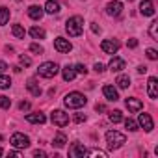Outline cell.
I'll return each instance as SVG.
<instances>
[{
	"instance_id": "1",
	"label": "cell",
	"mask_w": 158,
	"mask_h": 158,
	"mask_svg": "<svg viewBox=\"0 0 158 158\" xmlns=\"http://www.w3.org/2000/svg\"><path fill=\"white\" fill-rule=\"evenodd\" d=\"M65 30H67V34H69L71 37L82 35V32H84V19H82L80 15L71 17V19L65 23Z\"/></svg>"
},
{
	"instance_id": "2",
	"label": "cell",
	"mask_w": 158,
	"mask_h": 158,
	"mask_svg": "<svg viewBox=\"0 0 158 158\" xmlns=\"http://www.w3.org/2000/svg\"><path fill=\"white\" fill-rule=\"evenodd\" d=\"M86 102H88V99H86V95H82V93H78V91H71V93H67L65 97H63V104L67 106V108H82V106H86Z\"/></svg>"
},
{
	"instance_id": "3",
	"label": "cell",
	"mask_w": 158,
	"mask_h": 158,
	"mask_svg": "<svg viewBox=\"0 0 158 158\" xmlns=\"http://www.w3.org/2000/svg\"><path fill=\"white\" fill-rule=\"evenodd\" d=\"M106 143H108V149L114 151V149L123 147L127 143V138H125V134H121L117 130H108L106 132Z\"/></svg>"
},
{
	"instance_id": "4",
	"label": "cell",
	"mask_w": 158,
	"mask_h": 158,
	"mask_svg": "<svg viewBox=\"0 0 158 158\" xmlns=\"http://www.w3.org/2000/svg\"><path fill=\"white\" fill-rule=\"evenodd\" d=\"M58 71H60V67H58V63H54V61H45V63H41L39 69H37L39 76H43V78H54V76L58 74Z\"/></svg>"
},
{
	"instance_id": "5",
	"label": "cell",
	"mask_w": 158,
	"mask_h": 158,
	"mask_svg": "<svg viewBox=\"0 0 158 158\" xmlns=\"http://www.w3.org/2000/svg\"><path fill=\"white\" fill-rule=\"evenodd\" d=\"M50 121H52L56 127L63 128L65 125H69V114H65L63 110H54L52 115H50Z\"/></svg>"
},
{
	"instance_id": "6",
	"label": "cell",
	"mask_w": 158,
	"mask_h": 158,
	"mask_svg": "<svg viewBox=\"0 0 158 158\" xmlns=\"http://www.w3.org/2000/svg\"><path fill=\"white\" fill-rule=\"evenodd\" d=\"M10 141H11V145L17 147V149H26V147H30V138L24 136L23 132H15Z\"/></svg>"
},
{
	"instance_id": "7",
	"label": "cell",
	"mask_w": 158,
	"mask_h": 158,
	"mask_svg": "<svg viewBox=\"0 0 158 158\" xmlns=\"http://www.w3.org/2000/svg\"><path fill=\"white\" fill-rule=\"evenodd\" d=\"M54 48H56L58 52H61V54H67V52H71L73 45H71V41L65 39V37H56V39H54Z\"/></svg>"
},
{
	"instance_id": "8",
	"label": "cell",
	"mask_w": 158,
	"mask_h": 158,
	"mask_svg": "<svg viewBox=\"0 0 158 158\" xmlns=\"http://www.w3.org/2000/svg\"><path fill=\"white\" fill-rule=\"evenodd\" d=\"M101 48H102V52H106V54H117L119 43H117L115 39H104V41L101 43Z\"/></svg>"
},
{
	"instance_id": "9",
	"label": "cell",
	"mask_w": 158,
	"mask_h": 158,
	"mask_svg": "<svg viewBox=\"0 0 158 158\" xmlns=\"http://www.w3.org/2000/svg\"><path fill=\"white\" fill-rule=\"evenodd\" d=\"M86 154H88V149L80 143H73L69 147V156H73V158H84Z\"/></svg>"
},
{
	"instance_id": "10",
	"label": "cell",
	"mask_w": 158,
	"mask_h": 158,
	"mask_svg": "<svg viewBox=\"0 0 158 158\" xmlns=\"http://www.w3.org/2000/svg\"><path fill=\"white\" fill-rule=\"evenodd\" d=\"M138 123H139V127H141L145 132H152V128H154L152 117H151L149 114H139V119H138Z\"/></svg>"
},
{
	"instance_id": "11",
	"label": "cell",
	"mask_w": 158,
	"mask_h": 158,
	"mask_svg": "<svg viewBox=\"0 0 158 158\" xmlns=\"http://www.w3.org/2000/svg\"><path fill=\"white\" fill-rule=\"evenodd\" d=\"M147 95H149V99H158V80L154 76H151L149 78V82H147Z\"/></svg>"
},
{
	"instance_id": "12",
	"label": "cell",
	"mask_w": 158,
	"mask_h": 158,
	"mask_svg": "<svg viewBox=\"0 0 158 158\" xmlns=\"http://www.w3.org/2000/svg\"><path fill=\"white\" fill-rule=\"evenodd\" d=\"M121 11H123V4L121 2H110L108 6H106V13L110 15V17H119L121 15Z\"/></svg>"
},
{
	"instance_id": "13",
	"label": "cell",
	"mask_w": 158,
	"mask_h": 158,
	"mask_svg": "<svg viewBox=\"0 0 158 158\" xmlns=\"http://www.w3.org/2000/svg\"><path fill=\"white\" fill-rule=\"evenodd\" d=\"M26 121L32 123V125H43L47 121V117L41 112H32V114H26Z\"/></svg>"
},
{
	"instance_id": "14",
	"label": "cell",
	"mask_w": 158,
	"mask_h": 158,
	"mask_svg": "<svg viewBox=\"0 0 158 158\" xmlns=\"http://www.w3.org/2000/svg\"><path fill=\"white\" fill-rule=\"evenodd\" d=\"M139 13L145 15V17H151L154 15V6H152V0H143L139 4Z\"/></svg>"
},
{
	"instance_id": "15",
	"label": "cell",
	"mask_w": 158,
	"mask_h": 158,
	"mask_svg": "<svg viewBox=\"0 0 158 158\" xmlns=\"http://www.w3.org/2000/svg\"><path fill=\"white\" fill-rule=\"evenodd\" d=\"M102 93H104V97H106L110 102H115V101H119L117 89H115L114 86H104V88H102Z\"/></svg>"
},
{
	"instance_id": "16",
	"label": "cell",
	"mask_w": 158,
	"mask_h": 158,
	"mask_svg": "<svg viewBox=\"0 0 158 158\" xmlns=\"http://www.w3.org/2000/svg\"><path fill=\"white\" fill-rule=\"evenodd\" d=\"M125 104H127V108H128L130 112H139V110L143 108V102H141L139 99H134V97L127 99V101H125Z\"/></svg>"
},
{
	"instance_id": "17",
	"label": "cell",
	"mask_w": 158,
	"mask_h": 158,
	"mask_svg": "<svg viewBox=\"0 0 158 158\" xmlns=\"http://www.w3.org/2000/svg\"><path fill=\"white\" fill-rule=\"evenodd\" d=\"M61 74H63V80H65V82H73L74 76H76V71H74L73 65H65L63 71H61Z\"/></svg>"
},
{
	"instance_id": "18",
	"label": "cell",
	"mask_w": 158,
	"mask_h": 158,
	"mask_svg": "<svg viewBox=\"0 0 158 158\" xmlns=\"http://www.w3.org/2000/svg\"><path fill=\"white\" fill-rule=\"evenodd\" d=\"M108 67H110L112 73H119V71L125 69V60H121V58H112V61H110Z\"/></svg>"
},
{
	"instance_id": "19",
	"label": "cell",
	"mask_w": 158,
	"mask_h": 158,
	"mask_svg": "<svg viewBox=\"0 0 158 158\" xmlns=\"http://www.w3.org/2000/svg\"><path fill=\"white\" fill-rule=\"evenodd\" d=\"M43 10H45L48 15H58V13H60V4L56 2V0H48Z\"/></svg>"
},
{
	"instance_id": "20",
	"label": "cell",
	"mask_w": 158,
	"mask_h": 158,
	"mask_svg": "<svg viewBox=\"0 0 158 158\" xmlns=\"http://www.w3.org/2000/svg\"><path fill=\"white\" fill-rule=\"evenodd\" d=\"M43 13H45V10L39 8V6H30V8H28V15H30V19H34V21H39V19L43 17Z\"/></svg>"
},
{
	"instance_id": "21",
	"label": "cell",
	"mask_w": 158,
	"mask_h": 158,
	"mask_svg": "<svg viewBox=\"0 0 158 158\" xmlns=\"http://www.w3.org/2000/svg\"><path fill=\"white\" fill-rule=\"evenodd\" d=\"M26 88H28V91H30L34 97H39V95H41V86H39V84L34 80V78H30V80H28Z\"/></svg>"
},
{
	"instance_id": "22",
	"label": "cell",
	"mask_w": 158,
	"mask_h": 158,
	"mask_svg": "<svg viewBox=\"0 0 158 158\" xmlns=\"http://www.w3.org/2000/svg\"><path fill=\"white\" fill-rule=\"evenodd\" d=\"M65 143H67V136H65L63 132H58V134L54 136V141H52V145H54V147H58V149H61Z\"/></svg>"
},
{
	"instance_id": "23",
	"label": "cell",
	"mask_w": 158,
	"mask_h": 158,
	"mask_svg": "<svg viewBox=\"0 0 158 158\" xmlns=\"http://www.w3.org/2000/svg\"><path fill=\"white\" fill-rule=\"evenodd\" d=\"M115 84H117L121 89H127V88L130 86V76H127V74H119V76H117V80H115Z\"/></svg>"
},
{
	"instance_id": "24",
	"label": "cell",
	"mask_w": 158,
	"mask_h": 158,
	"mask_svg": "<svg viewBox=\"0 0 158 158\" xmlns=\"http://www.w3.org/2000/svg\"><path fill=\"white\" fill-rule=\"evenodd\" d=\"M30 35H32L34 39H43V37L47 35V32H45L43 28H39V26H32V28H30Z\"/></svg>"
},
{
	"instance_id": "25",
	"label": "cell",
	"mask_w": 158,
	"mask_h": 158,
	"mask_svg": "<svg viewBox=\"0 0 158 158\" xmlns=\"http://www.w3.org/2000/svg\"><path fill=\"white\" fill-rule=\"evenodd\" d=\"M11 34H13L17 39H24V34H26V32H24V28H23L21 24H13V26H11Z\"/></svg>"
},
{
	"instance_id": "26",
	"label": "cell",
	"mask_w": 158,
	"mask_h": 158,
	"mask_svg": "<svg viewBox=\"0 0 158 158\" xmlns=\"http://www.w3.org/2000/svg\"><path fill=\"white\" fill-rule=\"evenodd\" d=\"M8 21H10V10L4 8V6H0V26H4Z\"/></svg>"
},
{
	"instance_id": "27",
	"label": "cell",
	"mask_w": 158,
	"mask_h": 158,
	"mask_svg": "<svg viewBox=\"0 0 158 158\" xmlns=\"http://www.w3.org/2000/svg\"><path fill=\"white\" fill-rule=\"evenodd\" d=\"M108 117H110V121H112V123H121V121H123V114H121L119 110L110 112V115H108Z\"/></svg>"
},
{
	"instance_id": "28",
	"label": "cell",
	"mask_w": 158,
	"mask_h": 158,
	"mask_svg": "<svg viewBox=\"0 0 158 158\" xmlns=\"http://www.w3.org/2000/svg\"><path fill=\"white\" fill-rule=\"evenodd\" d=\"M10 86H11L10 76H6V74H0V89H8Z\"/></svg>"
},
{
	"instance_id": "29",
	"label": "cell",
	"mask_w": 158,
	"mask_h": 158,
	"mask_svg": "<svg viewBox=\"0 0 158 158\" xmlns=\"http://www.w3.org/2000/svg\"><path fill=\"white\" fill-rule=\"evenodd\" d=\"M149 34H151V37H152L154 41H158V23H156V21H152V23H151Z\"/></svg>"
},
{
	"instance_id": "30",
	"label": "cell",
	"mask_w": 158,
	"mask_h": 158,
	"mask_svg": "<svg viewBox=\"0 0 158 158\" xmlns=\"http://www.w3.org/2000/svg\"><path fill=\"white\" fill-rule=\"evenodd\" d=\"M11 106V99L10 97H6V95H0V108H10Z\"/></svg>"
},
{
	"instance_id": "31",
	"label": "cell",
	"mask_w": 158,
	"mask_h": 158,
	"mask_svg": "<svg viewBox=\"0 0 158 158\" xmlns=\"http://www.w3.org/2000/svg\"><path fill=\"white\" fill-rule=\"evenodd\" d=\"M125 127H127L130 132H136V130H138V123H136L134 119H127V121H125Z\"/></svg>"
},
{
	"instance_id": "32",
	"label": "cell",
	"mask_w": 158,
	"mask_h": 158,
	"mask_svg": "<svg viewBox=\"0 0 158 158\" xmlns=\"http://www.w3.org/2000/svg\"><path fill=\"white\" fill-rule=\"evenodd\" d=\"M19 61H21L24 67H30V65H32V58L26 56V54H21V56H19Z\"/></svg>"
},
{
	"instance_id": "33",
	"label": "cell",
	"mask_w": 158,
	"mask_h": 158,
	"mask_svg": "<svg viewBox=\"0 0 158 158\" xmlns=\"http://www.w3.org/2000/svg\"><path fill=\"white\" fill-rule=\"evenodd\" d=\"M30 50H32L34 54H43V47L37 45V43H32V45H30Z\"/></svg>"
},
{
	"instance_id": "34",
	"label": "cell",
	"mask_w": 158,
	"mask_h": 158,
	"mask_svg": "<svg viewBox=\"0 0 158 158\" xmlns=\"http://www.w3.org/2000/svg\"><path fill=\"white\" fill-rule=\"evenodd\" d=\"M88 154H89V156H99V158H106V152H104V151H99V149H93V151H89Z\"/></svg>"
},
{
	"instance_id": "35",
	"label": "cell",
	"mask_w": 158,
	"mask_h": 158,
	"mask_svg": "<svg viewBox=\"0 0 158 158\" xmlns=\"http://www.w3.org/2000/svg\"><path fill=\"white\" fill-rule=\"evenodd\" d=\"M147 58L154 61V60H158V52H156L154 48H147Z\"/></svg>"
},
{
	"instance_id": "36",
	"label": "cell",
	"mask_w": 158,
	"mask_h": 158,
	"mask_svg": "<svg viewBox=\"0 0 158 158\" xmlns=\"http://www.w3.org/2000/svg\"><path fill=\"white\" fill-rule=\"evenodd\" d=\"M74 71H76V73H80V74H86V73H88L86 65H82V63H78V65L74 67Z\"/></svg>"
},
{
	"instance_id": "37",
	"label": "cell",
	"mask_w": 158,
	"mask_h": 158,
	"mask_svg": "<svg viewBox=\"0 0 158 158\" xmlns=\"http://www.w3.org/2000/svg\"><path fill=\"white\" fill-rule=\"evenodd\" d=\"M86 121V115L84 114H76L74 115V123H84Z\"/></svg>"
},
{
	"instance_id": "38",
	"label": "cell",
	"mask_w": 158,
	"mask_h": 158,
	"mask_svg": "<svg viewBox=\"0 0 158 158\" xmlns=\"http://www.w3.org/2000/svg\"><path fill=\"white\" fill-rule=\"evenodd\" d=\"M127 47L136 48V47H138V39H128V41H127Z\"/></svg>"
},
{
	"instance_id": "39",
	"label": "cell",
	"mask_w": 158,
	"mask_h": 158,
	"mask_svg": "<svg viewBox=\"0 0 158 158\" xmlns=\"http://www.w3.org/2000/svg\"><path fill=\"white\" fill-rule=\"evenodd\" d=\"M19 108H21V110H30V102H28V101H23V102L19 104Z\"/></svg>"
},
{
	"instance_id": "40",
	"label": "cell",
	"mask_w": 158,
	"mask_h": 158,
	"mask_svg": "<svg viewBox=\"0 0 158 158\" xmlns=\"http://www.w3.org/2000/svg\"><path fill=\"white\" fill-rule=\"evenodd\" d=\"M95 71H97V73H104V65L97 61V63H95Z\"/></svg>"
},
{
	"instance_id": "41",
	"label": "cell",
	"mask_w": 158,
	"mask_h": 158,
	"mask_svg": "<svg viewBox=\"0 0 158 158\" xmlns=\"http://www.w3.org/2000/svg\"><path fill=\"white\" fill-rule=\"evenodd\" d=\"M91 30H93V34H101V26H97L95 23H91Z\"/></svg>"
},
{
	"instance_id": "42",
	"label": "cell",
	"mask_w": 158,
	"mask_h": 158,
	"mask_svg": "<svg viewBox=\"0 0 158 158\" xmlns=\"http://www.w3.org/2000/svg\"><path fill=\"white\" fill-rule=\"evenodd\" d=\"M34 156H47V152H45V151H39V149H37V151H34Z\"/></svg>"
},
{
	"instance_id": "43",
	"label": "cell",
	"mask_w": 158,
	"mask_h": 158,
	"mask_svg": "<svg viewBox=\"0 0 158 158\" xmlns=\"http://www.w3.org/2000/svg\"><path fill=\"white\" fill-rule=\"evenodd\" d=\"M138 73H141V74L147 73V67H145V65H139V67H138Z\"/></svg>"
},
{
	"instance_id": "44",
	"label": "cell",
	"mask_w": 158,
	"mask_h": 158,
	"mask_svg": "<svg viewBox=\"0 0 158 158\" xmlns=\"http://www.w3.org/2000/svg\"><path fill=\"white\" fill-rule=\"evenodd\" d=\"M6 69H8V65H6V63H4V61H0V73H4V71H6Z\"/></svg>"
},
{
	"instance_id": "45",
	"label": "cell",
	"mask_w": 158,
	"mask_h": 158,
	"mask_svg": "<svg viewBox=\"0 0 158 158\" xmlns=\"http://www.w3.org/2000/svg\"><path fill=\"white\" fill-rule=\"evenodd\" d=\"M95 110H97V112H104V104H97Z\"/></svg>"
},
{
	"instance_id": "46",
	"label": "cell",
	"mask_w": 158,
	"mask_h": 158,
	"mask_svg": "<svg viewBox=\"0 0 158 158\" xmlns=\"http://www.w3.org/2000/svg\"><path fill=\"white\" fill-rule=\"evenodd\" d=\"M10 156H21V152L19 151H10Z\"/></svg>"
},
{
	"instance_id": "47",
	"label": "cell",
	"mask_w": 158,
	"mask_h": 158,
	"mask_svg": "<svg viewBox=\"0 0 158 158\" xmlns=\"http://www.w3.org/2000/svg\"><path fill=\"white\" fill-rule=\"evenodd\" d=\"M2 154H4V149H2V147H0V156H2Z\"/></svg>"
},
{
	"instance_id": "48",
	"label": "cell",
	"mask_w": 158,
	"mask_h": 158,
	"mask_svg": "<svg viewBox=\"0 0 158 158\" xmlns=\"http://www.w3.org/2000/svg\"><path fill=\"white\" fill-rule=\"evenodd\" d=\"M0 139H2V134H0Z\"/></svg>"
},
{
	"instance_id": "49",
	"label": "cell",
	"mask_w": 158,
	"mask_h": 158,
	"mask_svg": "<svg viewBox=\"0 0 158 158\" xmlns=\"http://www.w3.org/2000/svg\"><path fill=\"white\" fill-rule=\"evenodd\" d=\"M128 2H132V0H128Z\"/></svg>"
}]
</instances>
